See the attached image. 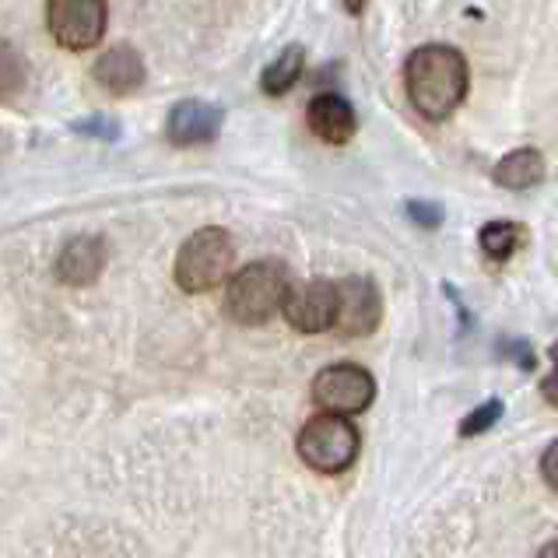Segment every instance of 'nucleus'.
I'll return each mask as SVG.
<instances>
[{
  "instance_id": "a211bd4d",
  "label": "nucleus",
  "mask_w": 558,
  "mask_h": 558,
  "mask_svg": "<svg viewBox=\"0 0 558 558\" xmlns=\"http://www.w3.org/2000/svg\"><path fill=\"white\" fill-rule=\"evenodd\" d=\"M408 211H411V218L418 221V226H425V229H436L439 221H442V211L436 204H422V201H411L408 204Z\"/></svg>"
},
{
  "instance_id": "7ed1b4c3",
  "label": "nucleus",
  "mask_w": 558,
  "mask_h": 558,
  "mask_svg": "<svg viewBox=\"0 0 558 558\" xmlns=\"http://www.w3.org/2000/svg\"><path fill=\"white\" fill-rule=\"evenodd\" d=\"M232 264H235L232 235L218 226L197 229L177 253V284L186 295L211 292L229 281Z\"/></svg>"
},
{
  "instance_id": "f257e3e1",
  "label": "nucleus",
  "mask_w": 558,
  "mask_h": 558,
  "mask_svg": "<svg viewBox=\"0 0 558 558\" xmlns=\"http://www.w3.org/2000/svg\"><path fill=\"white\" fill-rule=\"evenodd\" d=\"M468 60L453 46H422L404 63V88L414 113L433 123H442L457 113L468 95Z\"/></svg>"
},
{
  "instance_id": "ddd939ff",
  "label": "nucleus",
  "mask_w": 558,
  "mask_h": 558,
  "mask_svg": "<svg viewBox=\"0 0 558 558\" xmlns=\"http://www.w3.org/2000/svg\"><path fill=\"white\" fill-rule=\"evenodd\" d=\"M492 177L502 190H531L545 180V158H541L537 148H517L506 158H499Z\"/></svg>"
},
{
  "instance_id": "9d476101",
  "label": "nucleus",
  "mask_w": 558,
  "mask_h": 558,
  "mask_svg": "<svg viewBox=\"0 0 558 558\" xmlns=\"http://www.w3.org/2000/svg\"><path fill=\"white\" fill-rule=\"evenodd\" d=\"M106 267V243L99 235H77L57 257V278L71 289H85L95 284Z\"/></svg>"
},
{
  "instance_id": "423d86ee",
  "label": "nucleus",
  "mask_w": 558,
  "mask_h": 558,
  "mask_svg": "<svg viewBox=\"0 0 558 558\" xmlns=\"http://www.w3.org/2000/svg\"><path fill=\"white\" fill-rule=\"evenodd\" d=\"M313 401L327 414H359L376 401V379L369 369L355 362H338L316 373L313 379Z\"/></svg>"
},
{
  "instance_id": "f8f14e48",
  "label": "nucleus",
  "mask_w": 558,
  "mask_h": 558,
  "mask_svg": "<svg viewBox=\"0 0 558 558\" xmlns=\"http://www.w3.org/2000/svg\"><path fill=\"white\" fill-rule=\"evenodd\" d=\"M95 82L113 95H131L145 85V60L134 46H113L95 63Z\"/></svg>"
},
{
  "instance_id": "2eb2a0df",
  "label": "nucleus",
  "mask_w": 558,
  "mask_h": 558,
  "mask_svg": "<svg viewBox=\"0 0 558 558\" xmlns=\"http://www.w3.org/2000/svg\"><path fill=\"white\" fill-rule=\"evenodd\" d=\"M482 250H485V257L488 260H509L517 253V246L523 243V229L517 226V221H488V226L482 229Z\"/></svg>"
},
{
  "instance_id": "1a4fd4ad",
  "label": "nucleus",
  "mask_w": 558,
  "mask_h": 558,
  "mask_svg": "<svg viewBox=\"0 0 558 558\" xmlns=\"http://www.w3.org/2000/svg\"><path fill=\"white\" fill-rule=\"evenodd\" d=\"M221 131V109L211 102H197L186 99L169 113V126L166 134L172 145L180 148H197V145H211Z\"/></svg>"
},
{
  "instance_id": "4468645a",
  "label": "nucleus",
  "mask_w": 558,
  "mask_h": 558,
  "mask_svg": "<svg viewBox=\"0 0 558 558\" xmlns=\"http://www.w3.org/2000/svg\"><path fill=\"white\" fill-rule=\"evenodd\" d=\"M302 71H306V50H302V46H284V50L264 68L260 85L267 95H284L295 88Z\"/></svg>"
},
{
  "instance_id": "6ab92c4d",
  "label": "nucleus",
  "mask_w": 558,
  "mask_h": 558,
  "mask_svg": "<svg viewBox=\"0 0 558 558\" xmlns=\"http://www.w3.org/2000/svg\"><path fill=\"white\" fill-rule=\"evenodd\" d=\"M555 460H558V446L551 442L548 450H545V457H541V474H545V482H548L551 492H558V468H555Z\"/></svg>"
},
{
  "instance_id": "20e7f679",
  "label": "nucleus",
  "mask_w": 558,
  "mask_h": 558,
  "mask_svg": "<svg viewBox=\"0 0 558 558\" xmlns=\"http://www.w3.org/2000/svg\"><path fill=\"white\" fill-rule=\"evenodd\" d=\"M302 464L320 474H341L355 464L359 457V428L344 414H316L295 439Z\"/></svg>"
},
{
  "instance_id": "f3484780",
  "label": "nucleus",
  "mask_w": 558,
  "mask_h": 558,
  "mask_svg": "<svg viewBox=\"0 0 558 558\" xmlns=\"http://www.w3.org/2000/svg\"><path fill=\"white\" fill-rule=\"evenodd\" d=\"M502 418V401H485L482 408H474L464 422H460V436L471 439V436H482L488 433L492 425Z\"/></svg>"
},
{
  "instance_id": "6e6552de",
  "label": "nucleus",
  "mask_w": 558,
  "mask_h": 558,
  "mask_svg": "<svg viewBox=\"0 0 558 558\" xmlns=\"http://www.w3.org/2000/svg\"><path fill=\"white\" fill-rule=\"evenodd\" d=\"M338 292V313H333V330L344 338H365L383 320V295L373 278L352 275L333 284Z\"/></svg>"
},
{
  "instance_id": "39448f33",
  "label": "nucleus",
  "mask_w": 558,
  "mask_h": 558,
  "mask_svg": "<svg viewBox=\"0 0 558 558\" xmlns=\"http://www.w3.org/2000/svg\"><path fill=\"white\" fill-rule=\"evenodd\" d=\"M46 22L57 46L71 53H82L99 46L109 25V0H50Z\"/></svg>"
},
{
  "instance_id": "4be33fe9",
  "label": "nucleus",
  "mask_w": 558,
  "mask_h": 558,
  "mask_svg": "<svg viewBox=\"0 0 558 558\" xmlns=\"http://www.w3.org/2000/svg\"><path fill=\"white\" fill-rule=\"evenodd\" d=\"M537 558H558V545H555V541H548V545L537 551Z\"/></svg>"
},
{
  "instance_id": "9b49d317",
  "label": "nucleus",
  "mask_w": 558,
  "mask_h": 558,
  "mask_svg": "<svg viewBox=\"0 0 558 558\" xmlns=\"http://www.w3.org/2000/svg\"><path fill=\"white\" fill-rule=\"evenodd\" d=\"M306 117H310V131L320 141H327V145H348L359 131V117H355L352 102L333 92L316 95Z\"/></svg>"
},
{
  "instance_id": "0eeeda50",
  "label": "nucleus",
  "mask_w": 558,
  "mask_h": 558,
  "mask_svg": "<svg viewBox=\"0 0 558 558\" xmlns=\"http://www.w3.org/2000/svg\"><path fill=\"white\" fill-rule=\"evenodd\" d=\"M281 313L299 333H324L333 330V313H338V292L333 281L313 278L289 284V292L281 299Z\"/></svg>"
},
{
  "instance_id": "aec40b11",
  "label": "nucleus",
  "mask_w": 558,
  "mask_h": 558,
  "mask_svg": "<svg viewBox=\"0 0 558 558\" xmlns=\"http://www.w3.org/2000/svg\"><path fill=\"white\" fill-rule=\"evenodd\" d=\"M555 383H558V376H555V373H548V376H545V397H548V404H551V408L558 404V397H555Z\"/></svg>"
},
{
  "instance_id": "dca6fc26",
  "label": "nucleus",
  "mask_w": 558,
  "mask_h": 558,
  "mask_svg": "<svg viewBox=\"0 0 558 558\" xmlns=\"http://www.w3.org/2000/svg\"><path fill=\"white\" fill-rule=\"evenodd\" d=\"M25 82H28L25 57L8 39H0V102L19 99V92H25Z\"/></svg>"
},
{
  "instance_id": "f03ea898",
  "label": "nucleus",
  "mask_w": 558,
  "mask_h": 558,
  "mask_svg": "<svg viewBox=\"0 0 558 558\" xmlns=\"http://www.w3.org/2000/svg\"><path fill=\"white\" fill-rule=\"evenodd\" d=\"M289 284V267L281 260H257L235 270L226 289V316L239 327H260L275 313H281V299Z\"/></svg>"
},
{
  "instance_id": "412c9836",
  "label": "nucleus",
  "mask_w": 558,
  "mask_h": 558,
  "mask_svg": "<svg viewBox=\"0 0 558 558\" xmlns=\"http://www.w3.org/2000/svg\"><path fill=\"white\" fill-rule=\"evenodd\" d=\"M344 11L348 14H362L365 11V0H344Z\"/></svg>"
}]
</instances>
